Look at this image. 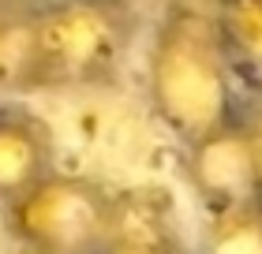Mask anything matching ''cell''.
Instances as JSON below:
<instances>
[{
    "label": "cell",
    "mask_w": 262,
    "mask_h": 254,
    "mask_svg": "<svg viewBox=\"0 0 262 254\" xmlns=\"http://www.w3.org/2000/svg\"><path fill=\"white\" fill-rule=\"evenodd\" d=\"M213 11L232 56L262 71V0H217Z\"/></svg>",
    "instance_id": "obj_9"
},
{
    "label": "cell",
    "mask_w": 262,
    "mask_h": 254,
    "mask_svg": "<svg viewBox=\"0 0 262 254\" xmlns=\"http://www.w3.org/2000/svg\"><path fill=\"white\" fill-rule=\"evenodd\" d=\"M124 0H34L23 94L90 90L113 82L135 34Z\"/></svg>",
    "instance_id": "obj_2"
},
{
    "label": "cell",
    "mask_w": 262,
    "mask_h": 254,
    "mask_svg": "<svg viewBox=\"0 0 262 254\" xmlns=\"http://www.w3.org/2000/svg\"><path fill=\"white\" fill-rule=\"evenodd\" d=\"M187 179L210 213L262 202V131L247 120H229L187 146Z\"/></svg>",
    "instance_id": "obj_4"
},
{
    "label": "cell",
    "mask_w": 262,
    "mask_h": 254,
    "mask_svg": "<svg viewBox=\"0 0 262 254\" xmlns=\"http://www.w3.org/2000/svg\"><path fill=\"white\" fill-rule=\"evenodd\" d=\"M56 172V131L23 101H0V210L23 202Z\"/></svg>",
    "instance_id": "obj_5"
},
{
    "label": "cell",
    "mask_w": 262,
    "mask_h": 254,
    "mask_svg": "<svg viewBox=\"0 0 262 254\" xmlns=\"http://www.w3.org/2000/svg\"><path fill=\"white\" fill-rule=\"evenodd\" d=\"M0 254H34V250H27V247H15V243H11L8 250H0Z\"/></svg>",
    "instance_id": "obj_11"
},
{
    "label": "cell",
    "mask_w": 262,
    "mask_h": 254,
    "mask_svg": "<svg viewBox=\"0 0 262 254\" xmlns=\"http://www.w3.org/2000/svg\"><path fill=\"white\" fill-rule=\"evenodd\" d=\"M202 254H262V202L210 213Z\"/></svg>",
    "instance_id": "obj_8"
},
{
    "label": "cell",
    "mask_w": 262,
    "mask_h": 254,
    "mask_svg": "<svg viewBox=\"0 0 262 254\" xmlns=\"http://www.w3.org/2000/svg\"><path fill=\"white\" fill-rule=\"evenodd\" d=\"M232 64L236 56L213 8L184 0L158 19L146 53V94L158 120L184 146L236 120Z\"/></svg>",
    "instance_id": "obj_1"
},
{
    "label": "cell",
    "mask_w": 262,
    "mask_h": 254,
    "mask_svg": "<svg viewBox=\"0 0 262 254\" xmlns=\"http://www.w3.org/2000/svg\"><path fill=\"white\" fill-rule=\"evenodd\" d=\"M105 254H187L176 228L172 195L165 187L116 191L113 236Z\"/></svg>",
    "instance_id": "obj_6"
},
{
    "label": "cell",
    "mask_w": 262,
    "mask_h": 254,
    "mask_svg": "<svg viewBox=\"0 0 262 254\" xmlns=\"http://www.w3.org/2000/svg\"><path fill=\"white\" fill-rule=\"evenodd\" d=\"M258 131H262V124H258Z\"/></svg>",
    "instance_id": "obj_12"
},
{
    "label": "cell",
    "mask_w": 262,
    "mask_h": 254,
    "mask_svg": "<svg viewBox=\"0 0 262 254\" xmlns=\"http://www.w3.org/2000/svg\"><path fill=\"white\" fill-rule=\"evenodd\" d=\"M124 4L131 8V15L135 19H161V15H169V11L176 4H184V0H124Z\"/></svg>",
    "instance_id": "obj_10"
},
{
    "label": "cell",
    "mask_w": 262,
    "mask_h": 254,
    "mask_svg": "<svg viewBox=\"0 0 262 254\" xmlns=\"http://www.w3.org/2000/svg\"><path fill=\"white\" fill-rule=\"evenodd\" d=\"M116 191L90 176L56 172L38 183L8 217V232L15 247L34 254H105L113 236Z\"/></svg>",
    "instance_id": "obj_3"
},
{
    "label": "cell",
    "mask_w": 262,
    "mask_h": 254,
    "mask_svg": "<svg viewBox=\"0 0 262 254\" xmlns=\"http://www.w3.org/2000/svg\"><path fill=\"white\" fill-rule=\"evenodd\" d=\"M34 0H0V94H23Z\"/></svg>",
    "instance_id": "obj_7"
}]
</instances>
